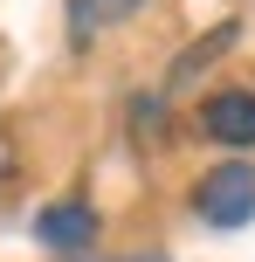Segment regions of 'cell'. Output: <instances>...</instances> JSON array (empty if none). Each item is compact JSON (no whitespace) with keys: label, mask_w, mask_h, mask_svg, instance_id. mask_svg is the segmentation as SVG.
<instances>
[{"label":"cell","mask_w":255,"mask_h":262,"mask_svg":"<svg viewBox=\"0 0 255 262\" xmlns=\"http://www.w3.org/2000/svg\"><path fill=\"white\" fill-rule=\"evenodd\" d=\"M193 214H200L207 228H242V221H255V166H248V159H221L214 172H200Z\"/></svg>","instance_id":"obj_1"},{"label":"cell","mask_w":255,"mask_h":262,"mask_svg":"<svg viewBox=\"0 0 255 262\" xmlns=\"http://www.w3.org/2000/svg\"><path fill=\"white\" fill-rule=\"evenodd\" d=\"M35 242L55 255H83L97 242V207L90 200H49V207L35 214Z\"/></svg>","instance_id":"obj_2"},{"label":"cell","mask_w":255,"mask_h":262,"mask_svg":"<svg viewBox=\"0 0 255 262\" xmlns=\"http://www.w3.org/2000/svg\"><path fill=\"white\" fill-rule=\"evenodd\" d=\"M200 131L214 145H235V152H248L255 145V90H214L200 104Z\"/></svg>","instance_id":"obj_3"},{"label":"cell","mask_w":255,"mask_h":262,"mask_svg":"<svg viewBox=\"0 0 255 262\" xmlns=\"http://www.w3.org/2000/svg\"><path fill=\"white\" fill-rule=\"evenodd\" d=\"M138 7H145V0H69V41H76V49H90L104 28L131 21Z\"/></svg>","instance_id":"obj_4"},{"label":"cell","mask_w":255,"mask_h":262,"mask_svg":"<svg viewBox=\"0 0 255 262\" xmlns=\"http://www.w3.org/2000/svg\"><path fill=\"white\" fill-rule=\"evenodd\" d=\"M235 35H242V28H235V21H221L214 35H200V41H193V49H187V55H179V62H173V76H166V90H187V83L200 76V69L214 62V55H228V41H235Z\"/></svg>","instance_id":"obj_5"},{"label":"cell","mask_w":255,"mask_h":262,"mask_svg":"<svg viewBox=\"0 0 255 262\" xmlns=\"http://www.w3.org/2000/svg\"><path fill=\"white\" fill-rule=\"evenodd\" d=\"M7 172H14V138L0 131V180H7Z\"/></svg>","instance_id":"obj_6"}]
</instances>
